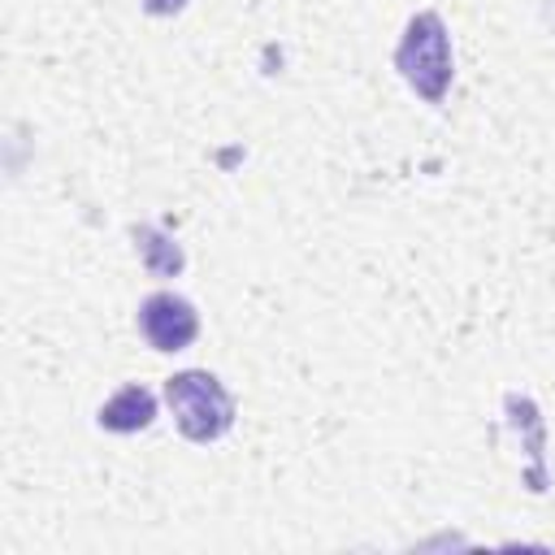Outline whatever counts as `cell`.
<instances>
[{
  "mask_svg": "<svg viewBox=\"0 0 555 555\" xmlns=\"http://www.w3.org/2000/svg\"><path fill=\"white\" fill-rule=\"evenodd\" d=\"M182 4H186V0H143V13H152V17H173V13H182Z\"/></svg>",
  "mask_w": 555,
  "mask_h": 555,
  "instance_id": "cell-6",
  "label": "cell"
},
{
  "mask_svg": "<svg viewBox=\"0 0 555 555\" xmlns=\"http://www.w3.org/2000/svg\"><path fill=\"white\" fill-rule=\"evenodd\" d=\"M165 403L178 434L191 442H217L234 425V395L208 369H182L165 377Z\"/></svg>",
  "mask_w": 555,
  "mask_h": 555,
  "instance_id": "cell-2",
  "label": "cell"
},
{
  "mask_svg": "<svg viewBox=\"0 0 555 555\" xmlns=\"http://www.w3.org/2000/svg\"><path fill=\"white\" fill-rule=\"evenodd\" d=\"M152 421H156V395H152L147 386H139V382L121 386V390H117L113 399H104L100 412H95V425L108 429V434H139V429H147Z\"/></svg>",
  "mask_w": 555,
  "mask_h": 555,
  "instance_id": "cell-4",
  "label": "cell"
},
{
  "mask_svg": "<svg viewBox=\"0 0 555 555\" xmlns=\"http://www.w3.org/2000/svg\"><path fill=\"white\" fill-rule=\"evenodd\" d=\"M134 325H139V334H143V343H147L152 351H182V347H191L195 334H199V312H195L182 295L156 291V295H147V299L139 304Z\"/></svg>",
  "mask_w": 555,
  "mask_h": 555,
  "instance_id": "cell-3",
  "label": "cell"
},
{
  "mask_svg": "<svg viewBox=\"0 0 555 555\" xmlns=\"http://www.w3.org/2000/svg\"><path fill=\"white\" fill-rule=\"evenodd\" d=\"M395 69L399 78L425 100V104H442L451 74H455V56H451V35L442 13L421 9L408 17L399 43H395Z\"/></svg>",
  "mask_w": 555,
  "mask_h": 555,
  "instance_id": "cell-1",
  "label": "cell"
},
{
  "mask_svg": "<svg viewBox=\"0 0 555 555\" xmlns=\"http://www.w3.org/2000/svg\"><path fill=\"white\" fill-rule=\"evenodd\" d=\"M130 234H134L139 260H143L156 278H169V273H178V269H182V247H178L169 234H160L156 225H134Z\"/></svg>",
  "mask_w": 555,
  "mask_h": 555,
  "instance_id": "cell-5",
  "label": "cell"
}]
</instances>
